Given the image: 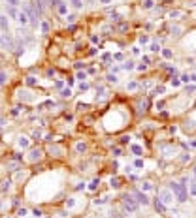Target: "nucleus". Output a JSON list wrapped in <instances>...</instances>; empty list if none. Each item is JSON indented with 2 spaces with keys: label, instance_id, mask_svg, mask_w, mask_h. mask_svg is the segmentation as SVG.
Listing matches in <instances>:
<instances>
[{
  "label": "nucleus",
  "instance_id": "obj_39",
  "mask_svg": "<svg viewBox=\"0 0 196 218\" xmlns=\"http://www.w3.org/2000/svg\"><path fill=\"white\" fill-rule=\"evenodd\" d=\"M32 214H34L36 218H42V216H43V211H42V209H34V211H32Z\"/></svg>",
  "mask_w": 196,
  "mask_h": 218
},
{
  "label": "nucleus",
  "instance_id": "obj_25",
  "mask_svg": "<svg viewBox=\"0 0 196 218\" xmlns=\"http://www.w3.org/2000/svg\"><path fill=\"white\" fill-rule=\"evenodd\" d=\"M98 186H100V179H93V182H91V186H89V190L91 192H94Z\"/></svg>",
  "mask_w": 196,
  "mask_h": 218
},
{
  "label": "nucleus",
  "instance_id": "obj_30",
  "mask_svg": "<svg viewBox=\"0 0 196 218\" xmlns=\"http://www.w3.org/2000/svg\"><path fill=\"white\" fill-rule=\"evenodd\" d=\"M42 137H43V134L40 132V130H36V132H34V134H32V139H34V141H40Z\"/></svg>",
  "mask_w": 196,
  "mask_h": 218
},
{
  "label": "nucleus",
  "instance_id": "obj_52",
  "mask_svg": "<svg viewBox=\"0 0 196 218\" xmlns=\"http://www.w3.org/2000/svg\"><path fill=\"white\" fill-rule=\"evenodd\" d=\"M47 75H49V77H51V75H55V70H53V68H49V70H47Z\"/></svg>",
  "mask_w": 196,
  "mask_h": 218
},
{
  "label": "nucleus",
  "instance_id": "obj_37",
  "mask_svg": "<svg viewBox=\"0 0 196 218\" xmlns=\"http://www.w3.org/2000/svg\"><path fill=\"white\" fill-rule=\"evenodd\" d=\"M121 152H123V150H121V147H115V149H111V154H113V156H121Z\"/></svg>",
  "mask_w": 196,
  "mask_h": 218
},
{
  "label": "nucleus",
  "instance_id": "obj_36",
  "mask_svg": "<svg viewBox=\"0 0 196 218\" xmlns=\"http://www.w3.org/2000/svg\"><path fill=\"white\" fill-rule=\"evenodd\" d=\"M181 15H183V12H177V9H176V12L170 13V19H177V17H181Z\"/></svg>",
  "mask_w": 196,
  "mask_h": 218
},
{
  "label": "nucleus",
  "instance_id": "obj_20",
  "mask_svg": "<svg viewBox=\"0 0 196 218\" xmlns=\"http://www.w3.org/2000/svg\"><path fill=\"white\" fill-rule=\"evenodd\" d=\"M106 79H107V83H113V85H115V83H119V77H117L115 73H111V72L106 75Z\"/></svg>",
  "mask_w": 196,
  "mask_h": 218
},
{
  "label": "nucleus",
  "instance_id": "obj_22",
  "mask_svg": "<svg viewBox=\"0 0 196 218\" xmlns=\"http://www.w3.org/2000/svg\"><path fill=\"white\" fill-rule=\"evenodd\" d=\"M60 98H64V100H66V98H72V89H70V86L60 90Z\"/></svg>",
  "mask_w": 196,
  "mask_h": 218
},
{
  "label": "nucleus",
  "instance_id": "obj_27",
  "mask_svg": "<svg viewBox=\"0 0 196 218\" xmlns=\"http://www.w3.org/2000/svg\"><path fill=\"white\" fill-rule=\"evenodd\" d=\"M42 34H49V23L47 21H42Z\"/></svg>",
  "mask_w": 196,
  "mask_h": 218
},
{
  "label": "nucleus",
  "instance_id": "obj_15",
  "mask_svg": "<svg viewBox=\"0 0 196 218\" xmlns=\"http://www.w3.org/2000/svg\"><path fill=\"white\" fill-rule=\"evenodd\" d=\"M25 83H27L28 86H36V85H38V77H34V75H28V77L25 79Z\"/></svg>",
  "mask_w": 196,
  "mask_h": 218
},
{
  "label": "nucleus",
  "instance_id": "obj_3",
  "mask_svg": "<svg viewBox=\"0 0 196 218\" xmlns=\"http://www.w3.org/2000/svg\"><path fill=\"white\" fill-rule=\"evenodd\" d=\"M121 203H123V209H125V213H130V214H132V213H136L138 211V207H140V203L136 201V198H134V195L132 194H126L125 195V198L121 199Z\"/></svg>",
  "mask_w": 196,
  "mask_h": 218
},
{
  "label": "nucleus",
  "instance_id": "obj_53",
  "mask_svg": "<svg viewBox=\"0 0 196 218\" xmlns=\"http://www.w3.org/2000/svg\"><path fill=\"white\" fill-rule=\"evenodd\" d=\"M100 4H111V0H98Z\"/></svg>",
  "mask_w": 196,
  "mask_h": 218
},
{
  "label": "nucleus",
  "instance_id": "obj_5",
  "mask_svg": "<svg viewBox=\"0 0 196 218\" xmlns=\"http://www.w3.org/2000/svg\"><path fill=\"white\" fill-rule=\"evenodd\" d=\"M158 199H160L162 203H164V205L168 207V205H172V203H173L176 195H173V192H172L170 188H164V190H160V192H158Z\"/></svg>",
  "mask_w": 196,
  "mask_h": 218
},
{
  "label": "nucleus",
  "instance_id": "obj_43",
  "mask_svg": "<svg viewBox=\"0 0 196 218\" xmlns=\"http://www.w3.org/2000/svg\"><path fill=\"white\" fill-rule=\"evenodd\" d=\"M134 166H136L138 169H141V167H143V160H140V158H138V160L134 162Z\"/></svg>",
  "mask_w": 196,
  "mask_h": 218
},
{
  "label": "nucleus",
  "instance_id": "obj_13",
  "mask_svg": "<svg viewBox=\"0 0 196 218\" xmlns=\"http://www.w3.org/2000/svg\"><path fill=\"white\" fill-rule=\"evenodd\" d=\"M134 64H136L134 60H125V62H123V66H121V68H123V70H126V72H132V70L136 68V66H134Z\"/></svg>",
  "mask_w": 196,
  "mask_h": 218
},
{
  "label": "nucleus",
  "instance_id": "obj_51",
  "mask_svg": "<svg viewBox=\"0 0 196 218\" xmlns=\"http://www.w3.org/2000/svg\"><path fill=\"white\" fill-rule=\"evenodd\" d=\"M189 79H191L189 75H183V77H181V81H183V83H189Z\"/></svg>",
  "mask_w": 196,
  "mask_h": 218
},
{
  "label": "nucleus",
  "instance_id": "obj_12",
  "mask_svg": "<svg viewBox=\"0 0 196 218\" xmlns=\"http://www.w3.org/2000/svg\"><path fill=\"white\" fill-rule=\"evenodd\" d=\"M75 152H78V154H85L87 152V143L85 141H78V143H75Z\"/></svg>",
  "mask_w": 196,
  "mask_h": 218
},
{
  "label": "nucleus",
  "instance_id": "obj_38",
  "mask_svg": "<svg viewBox=\"0 0 196 218\" xmlns=\"http://www.w3.org/2000/svg\"><path fill=\"white\" fill-rule=\"evenodd\" d=\"M151 51H153V53H158L160 51V45H158V43H151V47H149Z\"/></svg>",
  "mask_w": 196,
  "mask_h": 218
},
{
  "label": "nucleus",
  "instance_id": "obj_33",
  "mask_svg": "<svg viewBox=\"0 0 196 218\" xmlns=\"http://www.w3.org/2000/svg\"><path fill=\"white\" fill-rule=\"evenodd\" d=\"M189 186H191V194H192V195H196V179H192V181H191Z\"/></svg>",
  "mask_w": 196,
  "mask_h": 218
},
{
  "label": "nucleus",
  "instance_id": "obj_49",
  "mask_svg": "<svg viewBox=\"0 0 196 218\" xmlns=\"http://www.w3.org/2000/svg\"><path fill=\"white\" fill-rule=\"evenodd\" d=\"M141 188H145V190H151V182H143V184H141Z\"/></svg>",
  "mask_w": 196,
  "mask_h": 218
},
{
  "label": "nucleus",
  "instance_id": "obj_8",
  "mask_svg": "<svg viewBox=\"0 0 196 218\" xmlns=\"http://www.w3.org/2000/svg\"><path fill=\"white\" fill-rule=\"evenodd\" d=\"M47 154H49V156H55V158H60V156L64 154V150H62L60 147H57V145H49V147H47Z\"/></svg>",
  "mask_w": 196,
  "mask_h": 218
},
{
  "label": "nucleus",
  "instance_id": "obj_54",
  "mask_svg": "<svg viewBox=\"0 0 196 218\" xmlns=\"http://www.w3.org/2000/svg\"><path fill=\"white\" fill-rule=\"evenodd\" d=\"M191 81H194V83H196V75H191Z\"/></svg>",
  "mask_w": 196,
  "mask_h": 218
},
{
  "label": "nucleus",
  "instance_id": "obj_1",
  "mask_svg": "<svg viewBox=\"0 0 196 218\" xmlns=\"http://www.w3.org/2000/svg\"><path fill=\"white\" fill-rule=\"evenodd\" d=\"M168 188L173 192V195H176V199H177L179 203H185V201H187V198H189V194H187V184H181V182L172 181Z\"/></svg>",
  "mask_w": 196,
  "mask_h": 218
},
{
  "label": "nucleus",
  "instance_id": "obj_17",
  "mask_svg": "<svg viewBox=\"0 0 196 218\" xmlns=\"http://www.w3.org/2000/svg\"><path fill=\"white\" fill-rule=\"evenodd\" d=\"M140 89V85L136 83V81H130V83H126V90L128 92H134V90H138Z\"/></svg>",
  "mask_w": 196,
  "mask_h": 218
},
{
  "label": "nucleus",
  "instance_id": "obj_4",
  "mask_svg": "<svg viewBox=\"0 0 196 218\" xmlns=\"http://www.w3.org/2000/svg\"><path fill=\"white\" fill-rule=\"evenodd\" d=\"M0 49H4V51H13L15 45H13V38L8 34V32H4V34H0Z\"/></svg>",
  "mask_w": 196,
  "mask_h": 218
},
{
  "label": "nucleus",
  "instance_id": "obj_16",
  "mask_svg": "<svg viewBox=\"0 0 196 218\" xmlns=\"http://www.w3.org/2000/svg\"><path fill=\"white\" fill-rule=\"evenodd\" d=\"M68 2H70L75 9H81V8L85 6V0H68Z\"/></svg>",
  "mask_w": 196,
  "mask_h": 218
},
{
  "label": "nucleus",
  "instance_id": "obj_9",
  "mask_svg": "<svg viewBox=\"0 0 196 218\" xmlns=\"http://www.w3.org/2000/svg\"><path fill=\"white\" fill-rule=\"evenodd\" d=\"M17 23H19V25H23V26L28 25V15H27V12H23V9L19 12V15H17Z\"/></svg>",
  "mask_w": 196,
  "mask_h": 218
},
{
  "label": "nucleus",
  "instance_id": "obj_29",
  "mask_svg": "<svg viewBox=\"0 0 196 218\" xmlns=\"http://www.w3.org/2000/svg\"><path fill=\"white\" fill-rule=\"evenodd\" d=\"M6 81H8V75H6V72H0V86H2V85H6Z\"/></svg>",
  "mask_w": 196,
  "mask_h": 218
},
{
  "label": "nucleus",
  "instance_id": "obj_7",
  "mask_svg": "<svg viewBox=\"0 0 196 218\" xmlns=\"http://www.w3.org/2000/svg\"><path fill=\"white\" fill-rule=\"evenodd\" d=\"M132 195H134V198H136V201L140 203V205H151V201H149V198H147V195L143 194V192H140V190H132Z\"/></svg>",
  "mask_w": 196,
  "mask_h": 218
},
{
  "label": "nucleus",
  "instance_id": "obj_32",
  "mask_svg": "<svg viewBox=\"0 0 196 218\" xmlns=\"http://www.w3.org/2000/svg\"><path fill=\"white\" fill-rule=\"evenodd\" d=\"M141 6H143V9H151V8H153V0H143Z\"/></svg>",
  "mask_w": 196,
  "mask_h": 218
},
{
  "label": "nucleus",
  "instance_id": "obj_40",
  "mask_svg": "<svg viewBox=\"0 0 196 218\" xmlns=\"http://www.w3.org/2000/svg\"><path fill=\"white\" fill-rule=\"evenodd\" d=\"M140 43H141V45H145V43H149V36H140Z\"/></svg>",
  "mask_w": 196,
  "mask_h": 218
},
{
  "label": "nucleus",
  "instance_id": "obj_35",
  "mask_svg": "<svg viewBox=\"0 0 196 218\" xmlns=\"http://www.w3.org/2000/svg\"><path fill=\"white\" fill-rule=\"evenodd\" d=\"M111 188H121V181H119V179H111Z\"/></svg>",
  "mask_w": 196,
  "mask_h": 218
},
{
  "label": "nucleus",
  "instance_id": "obj_26",
  "mask_svg": "<svg viewBox=\"0 0 196 218\" xmlns=\"http://www.w3.org/2000/svg\"><path fill=\"white\" fill-rule=\"evenodd\" d=\"M75 203H78V201H75V198H68V199H66V209H74Z\"/></svg>",
  "mask_w": 196,
  "mask_h": 218
},
{
  "label": "nucleus",
  "instance_id": "obj_34",
  "mask_svg": "<svg viewBox=\"0 0 196 218\" xmlns=\"http://www.w3.org/2000/svg\"><path fill=\"white\" fill-rule=\"evenodd\" d=\"M170 32H172V36H179L181 28H179V26H172V28H170Z\"/></svg>",
  "mask_w": 196,
  "mask_h": 218
},
{
  "label": "nucleus",
  "instance_id": "obj_23",
  "mask_svg": "<svg viewBox=\"0 0 196 218\" xmlns=\"http://www.w3.org/2000/svg\"><path fill=\"white\" fill-rule=\"evenodd\" d=\"M8 15L12 17V19H17V15H19V12H17V8H9V6H8Z\"/></svg>",
  "mask_w": 196,
  "mask_h": 218
},
{
  "label": "nucleus",
  "instance_id": "obj_6",
  "mask_svg": "<svg viewBox=\"0 0 196 218\" xmlns=\"http://www.w3.org/2000/svg\"><path fill=\"white\" fill-rule=\"evenodd\" d=\"M42 158H43V150H42L40 147H34V149H30L28 156H27V160H28V162H32V164H34V162H40Z\"/></svg>",
  "mask_w": 196,
  "mask_h": 218
},
{
  "label": "nucleus",
  "instance_id": "obj_47",
  "mask_svg": "<svg viewBox=\"0 0 196 218\" xmlns=\"http://www.w3.org/2000/svg\"><path fill=\"white\" fill-rule=\"evenodd\" d=\"M113 60H123V53H115L113 54Z\"/></svg>",
  "mask_w": 196,
  "mask_h": 218
},
{
  "label": "nucleus",
  "instance_id": "obj_50",
  "mask_svg": "<svg viewBox=\"0 0 196 218\" xmlns=\"http://www.w3.org/2000/svg\"><path fill=\"white\" fill-rule=\"evenodd\" d=\"M172 85H173V86H179L181 81H179V79H172Z\"/></svg>",
  "mask_w": 196,
  "mask_h": 218
},
{
  "label": "nucleus",
  "instance_id": "obj_14",
  "mask_svg": "<svg viewBox=\"0 0 196 218\" xmlns=\"http://www.w3.org/2000/svg\"><path fill=\"white\" fill-rule=\"evenodd\" d=\"M155 209H157L158 213H166V205L162 203L160 199H155Z\"/></svg>",
  "mask_w": 196,
  "mask_h": 218
},
{
  "label": "nucleus",
  "instance_id": "obj_28",
  "mask_svg": "<svg viewBox=\"0 0 196 218\" xmlns=\"http://www.w3.org/2000/svg\"><path fill=\"white\" fill-rule=\"evenodd\" d=\"M78 79L87 81V79H89V73H87V72H78Z\"/></svg>",
  "mask_w": 196,
  "mask_h": 218
},
{
  "label": "nucleus",
  "instance_id": "obj_42",
  "mask_svg": "<svg viewBox=\"0 0 196 218\" xmlns=\"http://www.w3.org/2000/svg\"><path fill=\"white\" fill-rule=\"evenodd\" d=\"M79 90H81V92H85V90H89V83H85V81H83V83L79 85Z\"/></svg>",
  "mask_w": 196,
  "mask_h": 218
},
{
  "label": "nucleus",
  "instance_id": "obj_2",
  "mask_svg": "<svg viewBox=\"0 0 196 218\" xmlns=\"http://www.w3.org/2000/svg\"><path fill=\"white\" fill-rule=\"evenodd\" d=\"M23 12H27V15H28V23L34 28H38V25H40V13L36 12L34 4H23Z\"/></svg>",
  "mask_w": 196,
  "mask_h": 218
},
{
  "label": "nucleus",
  "instance_id": "obj_24",
  "mask_svg": "<svg viewBox=\"0 0 196 218\" xmlns=\"http://www.w3.org/2000/svg\"><path fill=\"white\" fill-rule=\"evenodd\" d=\"M6 6H9V8H19V6H21V0H6Z\"/></svg>",
  "mask_w": 196,
  "mask_h": 218
},
{
  "label": "nucleus",
  "instance_id": "obj_10",
  "mask_svg": "<svg viewBox=\"0 0 196 218\" xmlns=\"http://www.w3.org/2000/svg\"><path fill=\"white\" fill-rule=\"evenodd\" d=\"M55 9H57V13H59V15H68V4L64 2V0H60V4H59Z\"/></svg>",
  "mask_w": 196,
  "mask_h": 218
},
{
  "label": "nucleus",
  "instance_id": "obj_11",
  "mask_svg": "<svg viewBox=\"0 0 196 218\" xmlns=\"http://www.w3.org/2000/svg\"><path fill=\"white\" fill-rule=\"evenodd\" d=\"M0 30H2V32H8V30H9V21H8L6 15H0Z\"/></svg>",
  "mask_w": 196,
  "mask_h": 218
},
{
  "label": "nucleus",
  "instance_id": "obj_55",
  "mask_svg": "<svg viewBox=\"0 0 196 218\" xmlns=\"http://www.w3.org/2000/svg\"><path fill=\"white\" fill-rule=\"evenodd\" d=\"M194 173H196V166H194Z\"/></svg>",
  "mask_w": 196,
  "mask_h": 218
},
{
  "label": "nucleus",
  "instance_id": "obj_46",
  "mask_svg": "<svg viewBox=\"0 0 196 218\" xmlns=\"http://www.w3.org/2000/svg\"><path fill=\"white\" fill-rule=\"evenodd\" d=\"M62 86H64V81H57V83H55V89L62 90Z\"/></svg>",
  "mask_w": 196,
  "mask_h": 218
},
{
  "label": "nucleus",
  "instance_id": "obj_48",
  "mask_svg": "<svg viewBox=\"0 0 196 218\" xmlns=\"http://www.w3.org/2000/svg\"><path fill=\"white\" fill-rule=\"evenodd\" d=\"M74 68H75V70H81V68H85V64H83V62H75Z\"/></svg>",
  "mask_w": 196,
  "mask_h": 218
},
{
  "label": "nucleus",
  "instance_id": "obj_19",
  "mask_svg": "<svg viewBox=\"0 0 196 218\" xmlns=\"http://www.w3.org/2000/svg\"><path fill=\"white\" fill-rule=\"evenodd\" d=\"M12 184H13V182L8 179V181H4V182H2V186H0V190H2V192H9V190H12Z\"/></svg>",
  "mask_w": 196,
  "mask_h": 218
},
{
  "label": "nucleus",
  "instance_id": "obj_31",
  "mask_svg": "<svg viewBox=\"0 0 196 218\" xmlns=\"http://www.w3.org/2000/svg\"><path fill=\"white\" fill-rule=\"evenodd\" d=\"M162 57H164V58H172V57H173V53H172L170 49H162Z\"/></svg>",
  "mask_w": 196,
  "mask_h": 218
},
{
  "label": "nucleus",
  "instance_id": "obj_41",
  "mask_svg": "<svg viewBox=\"0 0 196 218\" xmlns=\"http://www.w3.org/2000/svg\"><path fill=\"white\" fill-rule=\"evenodd\" d=\"M27 214H28V211L25 209V207H23V209H19V211H17V216H21V218H23V216H27Z\"/></svg>",
  "mask_w": 196,
  "mask_h": 218
},
{
  "label": "nucleus",
  "instance_id": "obj_18",
  "mask_svg": "<svg viewBox=\"0 0 196 218\" xmlns=\"http://www.w3.org/2000/svg\"><path fill=\"white\" fill-rule=\"evenodd\" d=\"M28 145H30V141H28V137H25V135H21V137H19V147H21V149H27Z\"/></svg>",
  "mask_w": 196,
  "mask_h": 218
},
{
  "label": "nucleus",
  "instance_id": "obj_45",
  "mask_svg": "<svg viewBox=\"0 0 196 218\" xmlns=\"http://www.w3.org/2000/svg\"><path fill=\"white\" fill-rule=\"evenodd\" d=\"M75 19H78L75 15H66V21H68V23H75Z\"/></svg>",
  "mask_w": 196,
  "mask_h": 218
},
{
  "label": "nucleus",
  "instance_id": "obj_21",
  "mask_svg": "<svg viewBox=\"0 0 196 218\" xmlns=\"http://www.w3.org/2000/svg\"><path fill=\"white\" fill-rule=\"evenodd\" d=\"M130 150H132L136 156H141V154H143V149H141L140 145H132V147H130Z\"/></svg>",
  "mask_w": 196,
  "mask_h": 218
},
{
  "label": "nucleus",
  "instance_id": "obj_44",
  "mask_svg": "<svg viewBox=\"0 0 196 218\" xmlns=\"http://www.w3.org/2000/svg\"><path fill=\"white\" fill-rule=\"evenodd\" d=\"M136 70L138 72H145L147 70V64H140V66H136Z\"/></svg>",
  "mask_w": 196,
  "mask_h": 218
}]
</instances>
